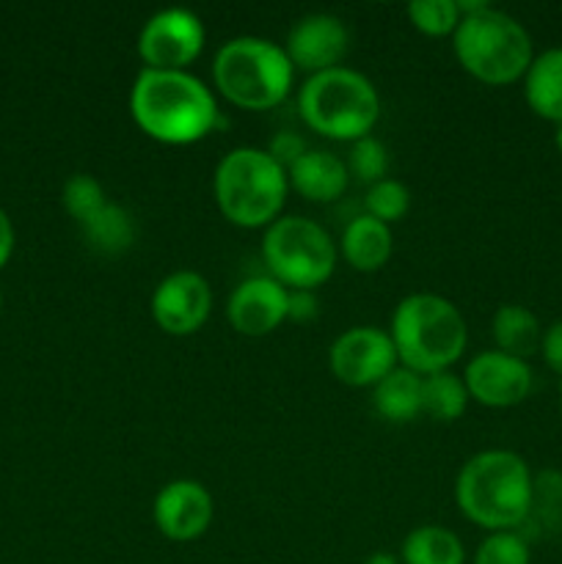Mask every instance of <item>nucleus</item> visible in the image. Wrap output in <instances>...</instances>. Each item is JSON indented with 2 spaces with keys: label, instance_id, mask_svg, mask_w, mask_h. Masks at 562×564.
<instances>
[{
  "label": "nucleus",
  "instance_id": "1",
  "mask_svg": "<svg viewBox=\"0 0 562 564\" xmlns=\"http://www.w3.org/2000/svg\"><path fill=\"white\" fill-rule=\"evenodd\" d=\"M130 113L149 138L169 147H187L218 124L213 91L191 72H160L143 66L130 88Z\"/></svg>",
  "mask_w": 562,
  "mask_h": 564
},
{
  "label": "nucleus",
  "instance_id": "2",
  "mask_svg": "<svg viewBox=\"0 0 562 564\" xmlns=\"http://www.w3.org/2000/svg\"><path fill=\"white\" fill-rule=\"evenodd\" d=\"M532 471L516 452L485 449L468 457L455 479V501L463 516L488 532H510L529 516Z\"/></svg>",
  "mask_w": 562,
  "mask_h": 564
},
{
  "label": "nucleus",
  "instance_id": "3",
  "mask_svg": "<svg viewBox=\"0 0 562 564\" xmlns=\"http://www.w3.org/2000/svg\"><path fill=\"white\" fill-rule=\"evenodd\" d=\"M389 336L397 361L417 375L444 372L468 345L461 308L435 292H413L402 297L391 314Z\"/></svg>",
  "mask_w": 562,
  "mask_h": 564
},
{
  "label": "nucleus",
  "instance_id": "4",
  "mask_svg": "<svg viewBox=\"0 0 562 564\" xmlns=\"http://www.w3.org/2000/svg\"><path fill=\"white\" fill-rule=\"evenodd\" d=\"M290 180L268 149L237 147L218 160L213 174L215 204L240 229H268L281 218Z\"/></svg>",
  "mask_w": 562,
  "mask_h": 564
},
{
  "label": "nucleus",
  "instance_id": "5",
  "mask_svg": "<svg viewBox=\"0 0 562 564\" xmlns=\"http://www.w3.org/2000/svg\"><path fill=\"white\" fill-rule=\"evenodd\" d=\"M213 80L237 108L268 110L287 99L295 66L281 44L262 36H237L220 44L215 53Z\"/></svg>",
  "mask_w": 562,
  "mask_h": 564
},
{
  "label": "nucleus",
  "instance_id": "6",
  "mask_svg": "<svg viewBox=\"0 0 562 564\" xmlns=\"http://www.w3.org/2000/svg\"><path fill=\"white\" fill-rule=\"evenodd\" d=\"M452 50L463 69L488 86H507L527 75L532 64V39L507 11L485 6L461 17L452 33Z\"/></svg>",
  "mask_w": 562,
  "mask_h": 564
},
{
  "label": "nucleus",
  "instance_id": "7",
  "mask_svg": "<svg viewBox=\"0 0 562 564\" xmlns=\"http://www.w3.org/2000/svg\"><path fill=\"white\" fill-rule=\"evenodd\" d=\"M298 110L314 132L353 143L372 132L380 116V97L367 75L336 66L303 83Z\"/></svg>",
  "mask_w": 562,
  "mask_h": 564
},
{
  "label": "nucleus",
  "instance_id": "8",
  "mask_svg": "<svg viewBox=\"0 0 562 564\" xmlns=\"http://www.w3.org/2000/svg\"><path fill=\"white\" fill-rule=\"evenodd\" d=\"M262 259L270 275L287 290L325 284L336 268V246L328 231L303 215H281L264 229Z\"/></svg>",
  "mask_w": 562,
  "mask_h": 564
},
{
  "label": "nucleus",
  "instance_id": "9",
  "mask_svg": "<svg viewBox=\"0 0 562 564\" xmlns=\"http://www.w3.org/2000/svg\"><path fill=\"white\" fill-rule=\"evenodd\" d=\"M204 50V22L187 9H163L143 22L138 55L147 69L185 72Z\"/></svg>",
  "mask_w": 562,
  "mask_h": 564
},
{
  "label": "nucleus",
  "instance_id": "10",
  "mask_svg": "<svg viewBox=\"0 0 562 564\" xmlns=\"http://www.w3.org/2000/svg\"><path fill=\"white\" fill-rule=\"evenodd\" d=\"M328 367L339 383L353 389L378 386L391 369H397V350L389 330L375 325H356L334 339L328 350Z\"/></svg>",
  "mask_w": 562,
  "mask_h": 564
},
{
  "label": "nucleus",
  "instance_id": "11",
  "mask_svg": "<svg viewBox=\"0 0 562 564\" xmlns=\"http://www.w3.org/2000/svg\"><path fill=\"white\" fill-rule=\"evenodd\" d=\"M213 312V290L207 279L193 270L165 275L152 292V317L171 336H191L207 323Z\"/></svg>",
  "mask_w": 562,
  "mask_h": 564
},
{
  "label": "nucleus",
  "instance_id": "12",
  "mask_svg": "<svg viewBox=\"0 0 562 564\" xmlns=\"http://www.w3.org/2000/svg\"><path fill=\"white\" fill-rule=\"evenodd\" d=\"M532 369L523 358L501 350H483L463 369L468 397L485 408H512L532 391Z\"/></svg>",
  "mask_w": 562,
  "mask_h": 564
},
{
  "label": "nucleus",
  "instance_id": "13",
  "mask_svg": "<svg viewBox=\"0 0 562 564\" xmlns=\"http://www.w3.org/2000/svg\"><path fill=\"white\" fill-rule=\"evenodd\" d=\"M347 47H350V33L345 22L334 14L317 11V14L301 17L292 25L284 53L295 69L309 72L312 77L342 66Z\"/></svg>",
  "mask_w": 562,
  "mask_h": 564
},
{
  "label": "nucleus",
  "instance_id": "14",
  "mask_svg": "<svg viewBox=\"0 0 562 564\" xmlns=\"http://www.w3.org/2000/svg\"><path fill=\"white\" fill-rule=\"evenodd\" d=\"M160 534L174 543H193L209 529L215 505L209 490L196 479H174L158 494L152 507Z\"/></svg>",
  "mask_w": 562,
  "mask_h": 564
},
{
  "label": "nucleus",
  "instance_id": "15",
  "mask_svg": "<svg viewBox=\"0 0 562 564\" xmlns=\"http://www.w3.org/2000/svg\"><path fill=\"white\" fill-rule=\"evenodd\" d=\"M290 290L273 275H251L231 290L226 319L242 336H268L287 319Z\"/></svg>",
  "mask_w": 562,
  "mask_h": 564
},
{
  "label": "nucleus",
  "instance_id": "16",
  "mask_svg": "<svg viewBox=\"0 0 562 564\" xmlns=\"http://www.w3.org/2000/svg\"><path fill=\"white\" fill-rule=\"evenodd\" d=\"M347 163L325 149H306L295 163L287 169V180L314 204L336 202L347 191Z\"/></svg>",
  "mask_w": 562,
  "mask_h": 564
},
{
  "label": "nucleus",
  "instance_id": "17",
  "mask_svg": "<svg viewBox=\"0 0 562 564\" xmlns=\"http://www.w3.org/2000/svg\"><path fill=\"white\" fill-rule=\"evenodd\" d=\"M339 248L350 268L361 270V273H375L389 262L391 251H395L391 226L380 224L372 215H358L342 231Z\"/></svg>",
  "mask_w": 562,
  "mask_h": 564
},
{
  "label": "nucleus",
  "instance_id": "18",
  "mask_svg": "<svg viewBox=\"0 0 562 564\" xmlns=\"http://www.w3.org/2000/svg\"><path fill=\"white\" fill-rule=\"evenodd\" d=\"M523 97L540 119L562 124V47L534 55L523 75Z\"/></svg>",
  "mask_w": 562,
  "mask_h": 564
},
{
  "label": "nucleus",
  "instance_id": "19",
  "mask_svg": "<svg viewBox=\"0 0 562 564\" xmlns=\"http://www.w3.org/2000/svg\"><path fill=\"white\" fill-rule=\"evenodd\" d=\"M424 378L406 367H397L372 389V405L386 422L406 424L424 416Z\"/></svg>",
  "mask_w": 562,
  "mask_h": 564
},
{
  "label": "nucleus",
  "instance_id": "20",
  "mask_svg": "<svg viewBox=\"0 0 562 564\" xmlns=\"http://www.w3.org/2000/svg\"><path fill=\"white\" fill-rule=\"evenodd\" d=\"M490 330H494L496 350L523 358V361L540 350V339H543L538 317L521 303H505L496 308Z\"/></svg>",
  "mask_w": 562,
  "mask_h": 564
},
{
  "label": "nucleus",
  "instance_id": "21",
  "mask_svg": "<svg viewBox=\"0 0 562 564\" xmlns=\"http://www.w3.org/2000/svg\"><path fill=\"white\" fill-rule=\"evenodd\" d=\"M402 564H466V549L452 529L424 523L406 534L400 549Z\"/></svg>",
  "mask_w": 562,
  "mask_h": 564
},
{
  "label": "nucleus",
  "instance_id": "22",
  "mask_svg": "<svg viewBox=\"0 0 562 564\" xmlns=\"http://www.w3.org/2000/svg\"><path fill=\"white\" fill-rule=\"evenodd\" d=\"M86 246L99 257H121L136 242V220L121 204L108 202L97 215L80 224Z\"/></svg>",
  "mask_w": 562,
  "mask_h": 564
},
{
  "label": "nucleus",
  "instance_id": "23",
  "mask_svg": "<svg viewBox=\"0 0 562 564\" xmlns=\"http://www.w3.org/2000/svg\"><path fill=\"white\" fill-rule=\"evenodd\" d=\"M422 397H424V416L435 419V422H455L466 413L468 408V389L463 378H457L452 369L444 372L422 375Z\"/></svg>",
  "mask_w": 562,
  "mask_h": 564
},
{
  "label": "nucleus",
  "instance_id": "24",
  "mask_svg": "<svg viewBox=\"0 0 562 564\" xmlns=\"http://www.w3.org/2000/svg\"><path fill=\"white\" fill-rule=\"evenodd\" d=\"M562 521V474L543 471L532 482V505L521 527L529 529H554Z\"/></svg>",
  "mask_w": 562,
  "mask_h": 564
},
{
  "label": "nucleus",
  "instance_id": "25",
  "mask_svg": "<svg viewBox=\"0 0 562 564\" xmlns=\"http://www.w3.org/2000/svg\"><path fill=\"white\" fill-rule=\"evenodd\" d=\"M61 204L77 224H86L91 215H97L108 204V198H105V187L99 185L97 176L72 174L61 187Z\"/></svg>",
  "mask_w": 562,
  "mask_h": 564
},
{
  "label": "nucleus",
  "instance_id": "26",
  "mask_svg": "<svg viewBox=\"0 0 562 564\" xmlns=\"http://www.w3.org/2000/svg\"><path fill=\"white\" fill-rule=\"evenodd\" d=\"M364 207H367V215H372L380 224L391 226L395 220L406 218V213L411 209V193L402 185L400 180H386L369 185L367 196H364Z\"/></svg>",
  "mask_w": 562,
  "mask_h": 564
},
{
  "label": "nucleus",
  "instance_id": "27",
  "mask_svg": "<svg viewBox=\"0 0 562 564\" xmlns=\"http://www.w3.org/2000/svg\"><path fill=\"white\" fill-rule=\"evenodd\" d=\"M406 11L411 25L422 31L424 36L455 33L457 22H461V11H457L455 0H411Z\"/></svg>",
  "mask_w": 562,
  "mask_h": 564
},
{
  "label": "nucleus",
  "instance_id": "28",
  "mask_svg": "<svg viewBox=\"0 0 562 564\" xmlns=\"http://www.w3.org/2000/svg\"><path fill=\"white\" fill-rule=\"evenodd\" d=\"M347 171L356 180H361L364 185H375V182L386 180V171H389V149L375 135L358 138V141L350 143Z\"/></svg>",
  "mask_w": 562,
  "mask_h": 564
},
{
  "label": "nucleus",
  "instance_id": "29",
  "mask_svg": "<svg viewBox=\"0 0 562 564\" xmlns=\"http://www.w3.org/2000/svg\"><path fill=\"white\" fill-rule=\"evenodd\" d=\"M529 545L516 532H490L479 543L474 564H529Z\"/></svg>",
  "mask_w": 562,
  "mask_h": 564
},
{
  "label": "nucleus",
  "instance_id": "30",
  "mask_svg": "<svg viewBox=\"0 0 562 564\" xmlns=\"http://www.w3.org/2000/svg\"><path fill=\"white\" fill-rule=\"evenodd\" d=\"M306 149H309L306 141H303L298 132L284 130V132H275L273 141H270V147H268V154L281 165V169L287 171L298 158H301L303 152H306Z\"/></svg>",
  "mask_w": 562,
  "mask_h": 564
},
{
  "label": "nucleus",
  "instance_id": "31",
  "mask_svg": "<svg viewBox=\"0 0 562 564\" xmlns=\"http://www.w3.org/2000/svg\"><path fill=\"white\" fill-rule=\"evenodd\" d=\"M317 317V297L312 290H290L287 297V319L292 323H309Z\"/></svg>",
  "mask_w": 562,
  "mask_h": 564
},
{
  "label": "nucleus",
  "instance_id": "32",
  "mask_svg": "<svg viewBox=\"0 0 562 564\" xmlns=\"http://www.w3.org/2000/svg\"><path fill=\"white\" fill-rule=\"evenodd\" d=\"M540 352H543L545 364H549L551 372L562 375V319L560 323L549 325L543 330V339H540Z\"/></svg>",
  "mask_w": 562,
  "mask_h": 564
},
{
  "label": "nucleus",
  "instance_id": "33",
  "mask_svg": "<svg viewBox=\"0 0 562 564\" xmlns=\"http://www.w3.org/2000/svg\"><path fill=\"white\" fill-rule=\"evenodd\" d=\"M14 253V224H11L9 215L0 209V268L11 259Z\"/></svg>",
  "mask_w": 562,
  "mask_h": 564
},
{
  "label": "nucleus",
  "instance_id": "34",
  "mask_svg": "<svg viewBox=\"0 0 562 564\" xmlns=\"http://www.w3.org/2000/svg\"><path fill=\"white\" fill-rule=\"evenodd\" d=\"M364 564H402V562L397 560V556L386 554V551H378V554L367 556V560H364Z\"/></svg>",
  "mask_w": 562,
  "mask_h": 564
},
{
  "label": "nucleus",
  "instance_id": "35",
  "mask_svg": "<svg viewBox=\"0 0 562 564\" xmlns=\"http://www.w3.org/2000/svg\"><path fill=\"white\" fill-rule=\"evenodd\" d=\"M554 143H556V149H560V154H562V124H556V135H554Z\"/></svg>",
  "mask_w": 562,
  "mask_h": 564
},
{
  "label": "nucleus",
  "instance_id": "36",
  "mask_svg": "<svg viewBox=\"0 0 562 564\" xmlns=\"http://www.w3.org/2000/svg\"><path fill=\"white\" fill-rule=\"evenodd\" d=\"M0 303H3V292H0Z\"/></svg>",
  "mask_w": 562,
  "mask_h": 564
},
{
  "label": "nucleus",
  "instance_id": "37",
  "mask_svg": "<svg viewBox=\"0 0 562 564\" xmlns=\"http://www.w3.org/2000/svg\"><path fill=\"white\" fill-rule=\"evenodd\" d=\"M560 416H562V400H560Z\"/></svg>",
  "mask_w": 562,
  "mask_h": 564
}]
</instances>
